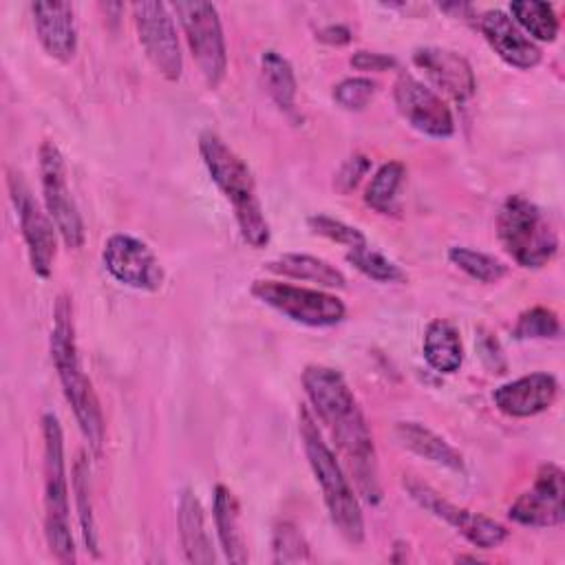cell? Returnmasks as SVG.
<instances>
[{
	"label": "cell",
	"instance_id": "obj_13",
	"mask_svg": "<svg viewBox=\"0 0 565 565\" xmlns=\"http://www.w3.org/2000/svg\"><path fill=\"white\" fill-rule=\"evenodd\" d=\"M102 263L106 271L121 285L139 291H159L166 280V271L157 254L137 236L110 234L102 249Z\"/></svg>",
	"mask_w": 565,
	"mask_h": 565
},
{
	"label": "cell",
	"instance_id": "obj_36",
	"mask_svg": "<svg viewBox=\"0 0 565 565\" xmlns=\"http://www.w3.org/2000/svg\"><path fill=\"white\" fill-rule=\"evenodd\" d=\"M477 349H479V355L486 364V369L490 373H505L508 369V362H505V355H503V349L499 344V340L494 338V333H490L488 329L479 327L477 329Z\"/></svg>",
	"mask_w": 565,
	"mask_h": 565
},
{
	"label": "cell",
	"instance_id": "obj_26",
	"mask_svg": "<svg viewBox=\"0 0 565 565\" xmlns=\"http://www.w3.org/2000/svg\"><path fill=\"white\" fill-rule=\"evenodd\" d=\"M73 497H75V510H77V521H79L84 545L93 556H99V534H97V523H95V514H93V497H90V468L82 452L77 455V459L73 463Z\"/></svg>",
	"mask_w": 565,
	"mask_h": 565
},
{
	"label": "cell",
	"instance_id": "obj_17",
	"mask_svg": "<svg viewBox=\"0 0 565 565\" xmlns=\"http://www.w3.org/2000/svg\"><path fill=\"white\" fill-rule=\"evenodd\" d=\"M477 26L490 49L510 66L530 71L539 66L543 53L536 46L532 38H527L516 22L510 18V13L501 9H488L477 18Z\"/></svg>",
	"mask_w": 565,
	"mask_h": 565
},
{
	"label": "cell",
	"instance_id": "obj_23",
	"mask_svg": "<svg viewBox=\"0 0 565 565\" xmlns=\"http://www.w3.org/2000/svg\"><path fill=\"white\" fill-rule=\"evenodd\" d=\"M422 353L426 364L437 373H455L463 362L461 333L455 322L446 318H435L428 322L422 340Z\"/></svg>",
	"mask_w": 565,
	"mask_h": 565
},
{
	"label": "cell",
	"instance_id": "obj_35",
	"mask_svg": "<svg viewBox=\"0 0 565 565\" xmlns=\"http://www.w3.org/2000/svg\"><path fill=\"white\" fill-rule=\"evenodd\" d=\"M371 170V159L366 157V154H351L342 166H340V170H338V174H335V181H333V185H335V190L338 192H342V194H349L360 181H362V177L366 174Z\"/></svg>",
	"mask_w": 565,
	"mask_h": 565
},
{
	"label": "cell",
	"instance_id": "obj_7",
	"mask_svg": "<svg viewBox=\"0 0 565 565\" xmlns=\"http://www.w3.org/2000/svg\"><path fill=\"white\" fill-rule=\"evenodd\" d=\"M170 9L177 13L190 53L203 75L207 88H218L227 73V46L218 9L205 0L172 2Z\"/></svg>",
	"mask_w": 565,
	"mask_h": 565
},
{
	"label": "cell",
	"instance_id": "obj_9",
	"mask_svg": "<svg viewBox=\"0 0 565 565\" xmlns=\"http://www.w3.org/2000/svg\"><path fill=\"white\" fill-rule=\"evenodd\" d=\"M38 170H40V188L44 199V210L53 218L60 238L66 247L79 249L86 238L84 218L75 203V196L68 188L66 161L55 141L44 139L38 150Z\"/></svg>",
	"mask_w": 565,
	"mask_h": 565
},
{
	"label": "cell",
	"instance_id": "obj_5",
	"mask_svg": "<svg viewBox=\"0 0 565 565\" xmlns=\"http://www.w3.org/2000/svg\"><path fill=\"white\" fill-rule=\"evenodd\" d=\"M44 441V536L49 552L60 563H75V541L71 534L68 477L64 459V435L53 413L42 415Z\"/></svg>",
	"mask_w": 565,
	"mask_h": 565
},
{
	"label": "cell",
	"instance_id": "obj_37",
	"mask_svg": "<svg viewBox=\"0 0 565 565\" xmlns=\"http://www.w3.org/2000/svg\"><path fill=\"white\" fill-rule=\"evenodd\" d=\"M351 66L355 71H373V73H382V71H391L397 66V60L393 55H386V53H377V51H355L351 57H349Z\"/></svg>",
	"mask_w": 565,
	"mask_h": 565
},
{
	"label": "cell",
	"instance_id": "obj_32",
	"mask_svg": "<svg viewBox=\"0 0 565 565\" xmlns=\"http://www.w3.org/2000/svg\"><path fill=\"white\" fill-rule=\"evenodd\" d=\"M307 227L313 234L324 236V238H329L333 243H340V245H344L349 249H358V247L369 245L366 236H364V232L360 227L349 225V223H344L340 218H333L329 214H311L307 218Z\"/></svg>",
	"mask_w": 565,
	"mask_h": 565
},
{
	"label": "cell",
	"instance_id": "obj_34",
	"mask_svg": "<svg viewBox=\"0 0 565 565\" xmlns=\"http://www.w3.org/2000/svg\"><path fill=\"white\" fill-rule=\"evenodd\" d=\"M375 90H377V84L371 77H364V75L344 77L333 86V102L344 110H362L373 99Z\"/></svg>",
	"mask_w": 565,
	"mask_h": 565
},
{
	"label": "cell",
	"instance_id": "obj_4",
	"mask_svg": "<svg viewBox=\"0 0 565 565\" xmlns=\"http://www.w3.org/2000/svg\"><path fill=\"white\" fill-rule=\"evenodd\" d=\"M298 433L302 439L309 468L316 477V483L322 490V499L331 523L347 543L362 545L364 514L360 508V499L353 492V486L344 475L340 461L335 459V452L329 448L320 428L316 426L313 415L305 406L298 408Z\"/></svg>",
	"mask_w": 565,
	"mask_h": 565
},
{
	"label": "cell",
	"instance_id": "obj_25",
	"mask_svg": "<svg viewBox=\"0 0 565 565\" xmlns=\"http://www.w3.org/2000/svg\"><path fill=\"white\" fill-rule=\"evenodd\" d=\"M260 73L265 88L274 104L282 113H294L296 110V95H298V82L296 73L285 55H280L274 49L263 51L260 55Z\"/></svg>",
	"mask_w": 565,
	"mask_h": 565
},
{
	"label": "cell",
	"instance_id": "obj_6",
	"mask_svg": "<svg viewBox=\"0 0 565 565\" xmlns=\"http://www.w3.org/2000/svg\"><path fill=\"white\" fill-rule=\"evenodd\" d=\"M497 238L525 269L545 267L558 252V236L543 210L523 194H510L497 212Z\"/></svg>",
	"mask_w": 565,
	"mask_h": 565
},
{
	"label": "cell",
	"instance_id": "obj_1",
	"mask_svg": "<svg viewBox=\"0 0 565 565\" xmlns=\"http://www.w3.org/2000/svg\"><path fill=\"white\" fill-rule=\"evenodd\" d=\"M302 388L338 450L347 457L360 494L373 505L380 503L382 488L373 435L344 375L327 364H309L302 371Z\"/></svg>",
	"mask_w": 565,
	"mask_h": 565
},
{
	"label": "cell",
	"instance_id": "obj_2",
	"mask_svg": "<svg viewBox=\"0 0 565 565\" xmlns=\"http://www.w3.org/2000/svg\"><path fill=\"white\" fill-rule=\"evenodd\" d=\"M51 360L57 371L62 391L66 402L73 408L77 426L88 441L95 455H102L106 426L97 393L93 388L90 377L82 369L77 338H75V318H73V302L66 294H60L53 307V324H51Z\"/></svg>",
	"mask_w": 565,
	"mask_h": 565
},
{
	"label": "cell",
	"instance_id": "obj_18",
	"mask_svg": "<svg viewBox=\"0 0 565 565\" xmlns=\"http://www.w3.org/2000/svg\"><path fill=\"white\" fill-rule=\"evenodd\" d=\"M558 395V382L552 373H530L501 384L492 393L494 406L508 417H534L547 411Z\"/></svg>",
	"mask_w": 565,
	"mask_h": 565
},
{
	"label": "cell",
	"instance_id": "obj_3",
	"mask_svg": "<svg viewBox=\"0 0 565 565\" xmlns=\"http://www.w3.org/2000/svg\"><path fill=\"white\" fill-rule=\"evenodd\" d=\"M199 154L210 179L230 201L243 241L254 249L265 247L271 238V230L249 166L212 130L201 132Z\"/></svg>",
	"mask_w": 565,
	"mask_h": 565
},
{
	"label": "cell",
	"instance_id": "obj_11",
	"mask_svg": "<svg viewBox=\"0 0 565 565\" xmlns=\"http://www.w3.org/2000/svg\"><path fill=\"white\" fill-rule=\"evenodd\" d=\"M7 181H9V194H11L15 214H18L22 241L26 245L29 265L35 276L49 278L53 271L55 256H57L60 232H57L53 218L49 216V212L42 210V205L33 199L29 185L24 183V179L18 172L9 170Z\"/></svg>",
	"mask_w": 565,
	"mask_h": 565
},
{
	"label": "cell",
	"instance_id": "obj_31",
	"mask_svg": "<svg viewBox=\"0 0 565 565\" xmlns=\"http://www.w3.org/2000/svg\"><path fill=\"white\" fill-rule=\"evenodd\" d=\"M558 333H561L558 313L543 305H534L521 311L512 329V335L516 340H545V338H558Z\"/></svg>",
	"mask_w": 565,
	"mask_h": 565
},
{
	"label": "cell",
	"instance_id": "obj_28",
	"mask_svg": "<svg viewBox=\"0 0 565 565\" xmlns=\"http://www.w3.org/2000/svg\"><path fill=\"white\" fill-rule=\"evenodd\" d=\"M404 174H406V168H404L402 161L382 163L373 172V177H371V181L364 190L366 205L373 207L380 214H391L395 210V199H397V192L402 188Z\"/></svg>",
	"mask_w": 565,
	"mask_h": 565
},
{
	"label": "cell",
	"instance_id": "obj_29",
	"mask_svg": "<svg viewBox=\"0 0 565 565\" xmlns=\"http://www.w3.org/2000/svg\"><path fill=\"white\" fill-rule=\"evenodd\" d=\"M448 260L461 269L463 274H468L470 278L483 282V285H492L499 282L505 274H508V265L499 258H494L492 254L472 249V247H463V245H452L448 249Z\"/></svg>",
	"mask_w": 565,
	"mask_h": 565
},
{
	"label": "cell",
	"instance_id": "obj_30",
	"mask_svg": "<svg viewBox=\"0 0 565 565\" xmlns=\"http://www.w3.org/2000/svg\"><path fill=\"white\" fill-rule=\"evenodd\" d=\"M347 263L375 282H406V271L382 252L364 245L347 252Z\"/></svg>",
	"mask_w": 565,
	"mask_h": 565
},
{
	"label": "cell",
	"instance_id": "obj_24",
	"mask_svg": "<svg viewBox=\"0 0 565 565\" xmlns=\"http://www.w3.org/2000/svg\"><path fill=\"white\" fill-rule=\"evenodd\" d=\"M265 267L278 276L313 282V285L327 287V289H344L347 287V278L335 265H331L329 260H324L320 256H311V254L287 252V254L269 260Z\"/></svg>",
	"mask_w": 565,
	"mask_h": 565
},
{
	"label": "cell",
	"instance_id": "obj_12",
	"mask_svg": "<svg viewBox=\"0 0 565 565\" xmlns=\"http://www.w3.org/2000/svg\"><path fill=\"white\" fill-rule=\"evenodd\" d=\"M130 9L139 44L154 71L168 82L181 79L183 57L170 7L159 0H141L132 2Z\"/></svg>",
	"mask_w": 565,
	"mask_h": 565
},
{
	"label": "cell",
	"instance_id": "obj_19",
	"mask_svg": "<svg viewBox=\"0 0 565 565\" xmlns=\"http://www.w3.org/2000/svg\"><path fill=\"white\" fill-rule=\"evenodd\" d=\"M33 26L42 49L60 60L68 62L77 53V22L71 2H31Z\"/></svg>",
	"mask_w": 565,
	"mask_h": 565
},
{
	"label": "cell",
	"instance_id": "obj_16",
	"mask_svg": "<svg viewBox=\"0 0 565 565\" xmlns=\"http://www.w3.org/2000/svg\"><path fill=\"white\" fill-rule=\"evenodd\" d=\"M413 64L444 90L450 99L463 104L475 95L477 79L470 62L457 51L441 46H417L413 51Z\"/></svg>",
	"mask_w": 565,
	"mask_h": 565
},
{
	"label": "cell",
	"instance_id": "obj_14",
	"mask_svg": "<svg viewBox=\"0 0 565 565\" xmlns=\"http://www.w3.org/2000/svg\"><path fill=\"white\" fill-rule=\"evenodd\" d=\"M565 475L563 468L541 463L534 483L521 492L508 508V516L525 527H556L565 521Z\"/></svg>",
	"mask_w": 565,
	"mask_h": 565
},
{
	"label": "cell",
	"instance_id": "obj_8",
	"mask_svg": "<svg viewBox=\"0 0 565 565\" xmlns=\"http://www.w3.org/2000/svg\"><path fill=\"white\" fill-rule=\"evenodd\" d=\"M252 296L285 318L305 327H333L344 320V302L329 291L298 287L280 280H254Z\"/></svg>",
	"mask_w": 565,
	"mask_h": 565
},
{
	"label": "cell",
	"instance_id": "obj_21",
	"mask_svg": "<svg viewBox=\"0 0 565 565\" xmlns=\"http://www.w3.org/2000/svg\"><path fill=\"white\" fill-rule=\"evenodd\" d=\"M212 516H214V527H216L218 543H221L225 558L234 565L247 563L249 554H247L245 532L241 525V508H238L234 492L223 483L214 486Z\"/></svg>",
	"mask_w": 565,
	"mask_h": 565
},
{
	"label": "cell",
	"instance_id": "obj_15",
	"mask_svg": "<svg viewBox=\"0 0 565 565\" xmlns=\"http://www.w3.org/2000/svg\"><path fill=\"white\" fill-rule=\"evenodd\" d=\"M393 102L397 113L419 132L437 139H446L455 132V117L450 106L437 90L413 77L399 73L393 84Z\"/></svg>",
	"mask_w": 565,
	"mask_h": 565
},
{
	"label": "cell",
	"instance_id": "obj_22",
	"mask_svg": "<svg viewBox=\"0 0 565 565\" xmlns=\"http://www.w3.org/2000/svg\"><path fill=\"white\" fill-rule=\"evenodd\" d=\"M395 437L406 450L415 452L417 457L430 463L444 466L455 472L463 470L461 452L455 446H450L441 435H437L435 430H430L419 422H397Z\"/></svg>",
	"mask_w": 565,
	"mask_h": 565
},
{
	"label": "cell",
	"instance_id": "obj_20",
	"mask_svg": "<svg viewBox=\"0 0 565 565\" xmlns=\"http://www.w3.org/2000/svg\"><path fill=\"white\" fill-rule=\"evenodd\" d=\"M177 525H179V539H181L185 561L196 565H212L216 556H214L212 539L205 525V512L199 497L190 488H185L179 497Z\"/></svg>",
	"mask_w": 565,
	"mask_h": 565
},
{
	"label": "cell",
	"instance_id": "obj_27",
	"mask_svg": "<svg viewBox=\"0 0 565 565\" xmlns=\"http://www.w3.org/2000/svg\"><path fill=\"white\" fill-rule=\"evenodd\" d=\"M510 18L530 38L541 42H554L558 35V18L552 2L541 0H514L510 2Z\"/></svg>",
	"mask_w": 565,
	"mask_h": 565
},
{
	"label": "cell",
	"instance_id": "obj_38",
	"mask_svg": "<svg viewBox=\"0 0 565 565\" xmlns=\"http://www.w3.org/2000/svg\"><path fill=\"white\" fill-rule=\"evenodd\" d=\"M316 38L324 44H331V46H344V44L351 42L353 33L347 24H327L316 33Z\"/></svg>",
	"mask_w": 565,
	"mask_h": 565
},
{
	"label": "cell",
	"instance_id": "obj_10",
	"mask_svg": "<svg viewBox=\"0 0 565 565\" xmlns=\"http://www.w3.org/2000/svg\"><path fill=\"white\" fill-rule=\"evenodd\" d=\"M402 486L419 508H424L428 514H433L435 519L450 525L457 534H461L470 545H475L479 550L499 547L510 534L503 523L444 499L437 490H433L428 483L415 479L413 475H404Z\"/></svg>",
	"mask_w": 565,
	"mask_h": 565
},
{
	"label": "cell",
	"instance_id": "obj_33",
	"mask_svg": "<svg viewBox=\"0 0 565 565\" xmlns=\"http://www.w3.org/2000/svg\"><path fill=\"white\" fill-rule=\"evenodd\" d=\"M271 550H274V563H302L311 558L305 536L289 521H282L274 527Z\"/></svg>",
	"mask_w": 565,
	"mask_h": 565
}]
</instances>
